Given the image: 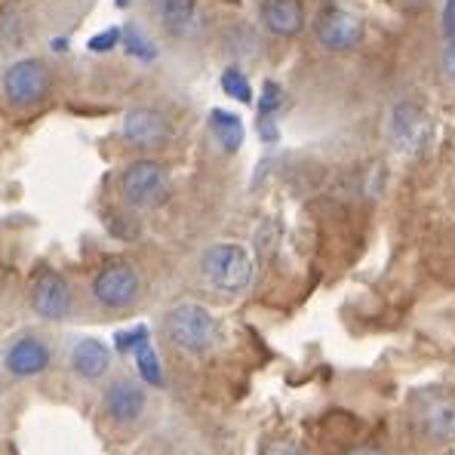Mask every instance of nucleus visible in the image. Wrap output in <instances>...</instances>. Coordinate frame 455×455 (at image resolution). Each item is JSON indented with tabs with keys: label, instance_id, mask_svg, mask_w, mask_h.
Returning <instances> with one entry per match:
<instances>
[{
	"label": "nucleus",
	"instance_id": "393cba45",
	"mask_svg": "<svg viewBox=\"0 0 455 455\" xmlns=\"http://www.w3.org/2000/svg\"><path fill=\"white\" fill-rule=\"evenodd\" d=\"M262 455H305L302 450H299L296 443H283V440H277V443H271Z\"/></svg>",
	"mask_w": 455,
	"mask_h": 455
},
{
	"label": "nucleus",
	"instance_id": "f03ea898",
	"mask_svg": "<svg viewBox=\"0 0 455 455\" xmlns=\"http://www.w3.org/2000/svg\"><path fill=\"white\" fill-rule=\"evenodd\" d=\"M164 330H166V339L172 341L176 347L188 354H206L212 345H216V317L206 311L204 305H194V302H185V305H176L164 320Z\"/></svg>",
	"mask_w": 455,
	"mask_h": 455
},
{
	"label": "nucleus",
	"instance_id": "dca6fc26",
	"mask_svg": "<svg viewBox=\"0 0 455 455\" xmlns=\"http://www.w3.org/2000/svg\"><path fill=\"white\" fill-rule=\"evenodd\" d=\"M210 130H212V136H216V142L222 145V151H228V154L240 151V145H243L246 130H243V120H240L237 114L222 111V108L210 111Z\"/></svg>",
	"mask_w": 455,
	"mask_h": 455
},
{
	"label": "nucleus",
	"instance_id": "7ed1b4c3",
	"mask_svg": "<svg viewBox=\"0 0 455 455\" xmlns=\"http://www.w3.org/2000/svg\"><path fill=\"white\" fill-rule=\"evenodd\" d=\"M120 197L132 210H157L170 197V172L157 160H136L120 176Z\"/></svg>",
	"mask_w": 455,
	"mask_h": 455
},
{
	"label": "nucleus",
	"instance_id": "4468645a",
	"mask_svg": "<svg viewBox=\"0 0 455 455\" xmlns=\"http://www.w3.org/2000/svg\"><path fill=\"white\" fill-rule=\"evenodd\" d=\"M111 366V351L108 345H102L99 339H80L71 347V370L77 372L80 379L96 381L108 372Z\"/></svg>",
	"mask_w": 455,
	"mask_h": 455
},
{
	"label": "nucleus",
	"instance_id": "423d86ee",
	"mask_svg": "<svg viewBox=\"0 0 455 455\" xmlns=\"http://www.w3.org/2000/svg\"><path fill=\"white\" fill-rule=\"evenodd\" d=\"M139 290H142V283H139V274L130 262H111L92 277V296L111 311L130 307L139 299Z\"/></svg>",
	"mask_w": 455,
	"mask_h": 455
},
{
	"label": "nucleus",
	"instance_id": "5701e85b",
	"mask_svg": "<svg viewBox=\"0 0 455 455\" xmlns=\"http://www.w3.org/2000/svg\"><path fill=\"white\" fill-rule=\"evenodd\" d=\"M120 44V28H108V31H102V35H96V37H90V50L92 52H111L114 46Z\"/></svg>",
	"mask_w": 455,
	"mask_h": 455
},
{
	"label": "nucleus",
	"instance_id": "cd10ccee",
	"mask_svg": "<svg viewBox=\"0 0 455 455\" xmlns=\"http://www.w3.org/2000/svg\"><path fill=\"white\" fill-rule=\"evenodd\" d=\"M117 6H130V0H117Z\"/></svg>",
	"mask_w": 455,
	"mask_h": 455
},
{
	"label": "nucleus",
	"instance_id": "c85d7f7f",
	"mask_svg": "<svg viewBox=\"0 0 455 455\" xmlns=\"http://www.w3.org/2000/svg\"><path fill=\"white\" fill-rule=\"evenodd\" d=\"M410 4H421V0H410Z\"/></svg>",
	"mask_w": 455,
	"mask_h": 455
},
{
	"label": "nucleus",
	"instance_id": "b1692460",
	"mask_svg": "<svg viewBox=\"0 0 455 455\" xmlns=\"http://www.w3.org/2000/svg\"><path fill=\"white\" fill-rule=\"evenodd\" d=\"M443 35L455 40V0H446L443 6Z\"/></svg>",
	"mask_w": 455,
	"mask_h": 455
},
{
	"label": "nucleus",
	"instance_id": "ddd939ff",
	"mask_svg": "<svg viewBox=\"0 0 455 455\" xmlns=\"http://www.w3.org/2000/svg\"><path fill=\"white\" fill-rule=\"evenodd\" d=\"M262 25L277 37H296L305 28L302 0H262Z\"/></svg>",
	"mask_w": 455,
	"mask_h": 455
},
{
	"label": "nucleus",
	"instance_id": "0eeeda50",
	"mask_svg": "<svg viewBox=\"0 0 455 455\" xmlns=\"http://www.w3.org/2000/svg\"><path fill=\"white\" fill-rule=\"evenodd\" d=\"M314 37L323 50L330 52H347L363 40V22L354 12L330 6L314 19Z\"/></svg>",
	"mask_w": 455,
	"mask_h": 455
},
{
	"label": "nucleus",
	"instance_id": "bb28decb",
	"mask_svg": "<svg viewBox=\"0 0 455 455\" xmlns=\"http://www.w3.org/2000/svg\"><path fill=\"white\" fill-rule=\"evenodd\" d=\"M347 455H385V450L376 443H366V446H357V450H351Z\"/></svg>",
	"mask_w": 455,
	"mask_h": 455
},
{
	"label": "nucleus",
	"instance_id": "412c9836",
	"mask_svg": "<svg viewBox=\"0 0 455 455\" xmlns=\"http://www.w3.org/2000/svg\"><path fill=\"white\" fill-rule=\"evenodd\" d=\"M151 341V332L148 326H132V330H120L117 336H114V347H117L120 354H136L142 345H148Z\"/></svg>",
	"mask_w": 455,
	"mask_h": 455
},
{
	"label": "nucleus",
	"instance_id": "f3484780",
	"mask_svg": "<svg viewBox=\"0 0 455 455\" xmlns=\"http://www.w3.org/2000/svg\"><path fill=\"white\" fill-rule=\"evenodd\" d=\"M120 44H124V50L130 52L132 59H139V62H154V59H157V46H154V40L132 22L120 28Z\"/></svg>",
	"mask_w": 455,
	"mask_h": 455
},
{
	"label": "nucleus",
	"instance_id": "f8f14e48",
	"mask_svg": "<svg viewBox=\"0 0 455 455\" xmlns=\"http://www.w3.org/2000/svg\"><path fill=\"white\" fill-rule=\"evenodd\" d=\"M105 412L117 425H132L145 412V391L132 379H114L105 391Z\"/></svg>",
	"mask_w": 455,
	"mask_h": 455
},
{
	"label": "nucleus",
	"instance_id": "39448f33",
	"mask_svg": "<svg viewBox=\"0 0 455 455\" xmlns=\"http://www.w3.org/2000/svg\"><path fill=\"white\" fill-rule=\"evenodd\" d=\"M50 92V68L40 59H22L4 75V96L12 108H35Z\"/></svg>",
	"mask_w": 455,
	"mask_h": 455
},
{
	"label": "nucleus",
	"instance_id": "6ab92c4d",
	"mask_svg": "<svg viewBox=\"0 0 455 455\" xmlns=\"http://www.w3.org/2000/svg\"><path fill=\"white\" fill-rule=\"evenodd\" d=\"M219 84H222V92L225 96H231V99H237V102H252V86H250V77L243 75V71L240 68H225L222 71V80H219Z\"/></svg>",
	"mask_w": 455,
	"mask_h": 455
},
{
	"label": "nucleus",
	"instance_id": "9b49d317",
	"mask_svg": "<svg viewBox=\"0 0 455 455\" xmlns=\"http://www.w3.org/2000/svg\"><path fill=\"white\" fill-rule=\"evenodd\" d=\"M391 142L397 145L400 151H419L421 145L427 142V117L421 114L419 105L412 102H400L397 108L391 111Z\"/></svg>",
	"mask_w": 455,
	"mask_h": 455
},
{
	"label": "nucleus",
	"instance_id": "4be33fe9",
	"mask_svg": "<svg viewBox=\"0 0 455 455\" xmlns=\"http://www.w3.org/2000/svg\"><path fill=\"white\" fill-rule=\"evenodd\" d=\"M280 108H283V90L274 80H267L262 86V96H259V117H274Z\"/></svg>",
	"mask_w": 455,
	"mask_h": 455
},
{
	"label": "nucleus",
	"instance_id": "aec40b11",
	"mask_svg": "<svg viewBox=\"0 0 455 455\" xmlns=\"http://www.w3.org/2000/svg\"><path fill=\"white\" fill-rule=\"evenodd\" d=\"M0 37H4L6 44H19V40L25 37V19L16 6H6V10L0 12Z\"/></svg>",
	"mask_w": 455,
	"mask_h": 455
},
{
	"label": "nucleus",
	"instance_id": "1a4fd4ad",
	"mask_svg": "<svg viewBox=\"0 0 455 455\" xmlns=\"http://www.w3.org/2000/svg\"><path fill=\"white\" fill-rule=\"evenodd\" d=\"M124 139L136 148H160L172 139V124L157 108H132L124 117Z\"/></svg>",
	"mask_w": 455,
	"mask_h": 455
},
{
	"label": "nucleus",
	"instance_id": "a211bd4d",
	"mask_svg": "<svg viewBox=\"0 0 455 455\" xmlns=\"http://www.w3.org/2000/svg\"><path fill=\"white\" fill-rule=\"evenodd\" d=\"M132 357H136V366H139V376H142V381H148V385H154V387H164V366H160V357L151 347V341L139 347Z\"/></svg>",
	"mask_w": 455,
	"mask_h": 455
},
{
	"label": "nucleus",
	"instance_id": "2eb2a0df",
	"mask_svg": "<svg viewBox=\"0 0 455 455\" xmlns=\"http://www.w3.org/2000/svg\"><path fill=\"white\" fill-rule=\"evenodd\" d=\"M151 4L170 35H188L194 25V0H151Z\"/></svg>",
	"mask_w": 455,
	"mask_h": 455
},
{
	"label": "nucleus",
	"instance_id": "a878e982",
	"mask_svg": "<svg viewBox=\"0 0 455 455\" xmlns=\"http://www.w3.org/2000/svg\"><path fill=\"white\" fill-rule=\"evenodd\" d=\"M443 71L446 77L455 80V40H450V46L443 50Z\"/></svg>",
	"mask_w": 455,
	"mask_h": 455
},
{
	"label": "nucleus",
	"instance_id": "9d476101",
	"mask_svg": "<svg viewBox=\"0 0 455 455\" xmlns=\"http://www.w3.org/2000/svg\"><path fill=\"white\" fill-rule=\"evenodd\" d=\"M52 363V347L40 336H22L16 339L4 354V366L12 379H35L46 372Z\"/></svg>",
	"mask_w": 455,
	"mask_h": 455
},
{
	"label": "nucleus",
	"instance_id": "20e7f679",
	"mask_svg": "<svg viewBox=\"0 0 455 455\" xmlns=\"http://www.w3.org/2000/svg\"><path fill=\"white\" fill-rule=\"evenodd\" d=\"M412 421L427 440L455 437V394L450 387H425L412 397Z\"/></svg>",
	"mask_w": 455,
	"mask_h": 455
},
{
	"label": "nucleus",
	"instance_id": "6e6552de",
	"mask_svg": "<svg viewBox=\"0 0 455 455\" xmlns=\"http://www.w3.org/2000/svg\"><path fill=\"white\" fill-rule=\"evenodd\" d=\"M31 307L44 320H65L75 307L68 280L56 271H44L31 286Z\"/></svg>",
	"mask_w": 455,
	"mask_h": 455
},
{
	"label": "nucleus",
	"instance_id": "f257e3e1",
	"mask_svg": "<svg viewBox=\"0 0 455 455\" xmlns=\"http://www.w3.org/2000/svg\"><path fill=\"white\" fill-rule=\"evenodd\" d=\"M206 286L225 296H240L252 283V259L240 243H216L200 259Z\"/></svg>",
	"mask_w": 455,
	"mask_h": 455
}]
</instances>
